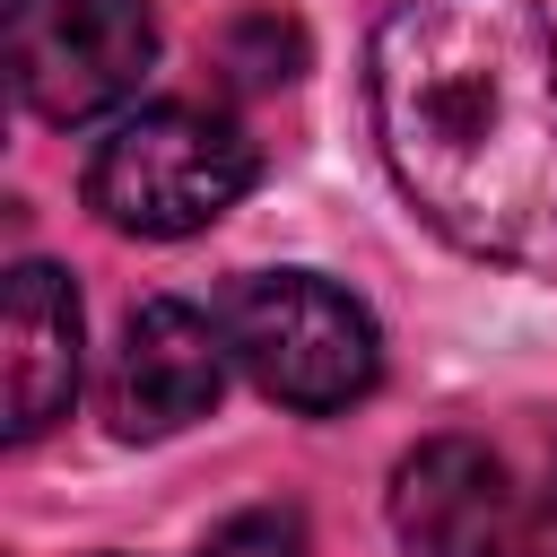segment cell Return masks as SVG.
<instances>
[{
  "label": "cell",
  "instance_id": "obj_4",
  "mask_svg": "<svg viewBox=\"0 0 557 557\" xmlns=\"http://www.w3.org/2000/svg\"><path fill=\"white\" fill-rule=\"evenodd\" d=\"M157 61L148 0H9V78L44 122H96Z\"/></svg>",
  "mask_w": 557,
  "mask_h": 557
},
{
  "label": "cell",
  "instance_id": "obj_3",
  "mask_svg": "<svg viewBox=\"0 0 557 557\" xmlns=\"http://www.w3.org/2000/svg\"><path fill=\"white\" fill-rule=\"evenodd\" d=\"M226 348L235 366L287 400V409H348L374 392L383 374V339L366 322V305L313 270H270V278H244L235 305H226Z\"/></svg>",
  "mask_w": 557,
  "mask_h": 557
},
{
  "label": "cell",
  "instance_id": "obj_1",
  "mask_svg": "<svg viewBox=\"0 0 557 557\" xmlns=\"http://www.w3.org/2000/svg\"><path fill=\"white\" fill-rule=\"evenodd\" d=\"M374 139L470 261H557V26L540 0H400L374 26Z\"/></svg>",
  "mask_w": 557,
  "mask_h": 557
},
{
  "label": "cell",
  "instance_id": "obj_2",
  "mask_svg": "<svg viewBox=\"0 0 557 557\" xmlns=\"http://www.w3.org/2000/svg\"><path fill=\"white\" fill-rule=\"evenodd\" d=\"M261 157L235 122L200 113V104H148L131 122H113V139L87 165V209L122 235H200L218 226L244 191H252Z\"/></svg>",
  "mask_w": 557,
  "mask_h": 557
},
{
  "label": "cell",
  "instance_id": "obj_5",
  "mask_svg": "<svg viewBox=\"0 0 557 557\" xmlns=\"http://www.w3.org/2000/svg\"><path fill=\"white\" fill-rule=\"evenodd\" d=\"M226 331L183 305V296H157L122 322V348H113V383H104V409L122 435H174L191 418L218 409V383H226Z\"/></svg>",
  "mask_w": 557,
  "mask_h": 557
},
{
  "label": "cell",
  "instance_id": "obj_6",
  "mask_svg": "<svg viewBox=\"0 0 557 557\" xmlns=\"http://www.w3.org/2000/svg\"><path fill=\"white\" fill-rule=\"evenodd\" d=\"M392 531L409 557H505L513 540V479L487 444L435 435L392 470Z\"/></svg>",
  "mask_w": 557,
  "mask_h": 557
},
{
  "label": "cell",
  "instance_id": "obj_9",
  "mask_svg": "<svg viewBox=\"0 0 557 557\" xmlns=\"http://www.w3.org/2000/svg\"><path fill=\"white\" fill-rule=\"evenodd\" d=\"M200 557H313V548H305V522L287 505H252V513L218 522Z\"/></svg>",
  "mask_w": 557,
  "mask_h": 557
},
{
  "label": "cell",
  "instance_id": "obj_8",
  "mask_svg": "<svg viewBox=\"0 0 557 557\" xmlns=\"http://www.w3.org/2000/svg\"><path fill=\"white\" fill-rule=\"evenodd\" d=\"M226 61H235L244 87H287L296 61H305V44H296V26H278V17H244V26L226 35Z\"/></svg>",
  "mask_w": 557,
  "mask_h": 557
},
{
  "label": "cell",
  "instance_id": "obj_7",
  "mask_svg": "<svg viewBox=\"0 0 557 557\" xmlns=\"http://www.w3.org/2000/svg\"><path fill=\"white\" fill-rule=\"evenodd\" d=\"M0 331H9V357H0L9 435H44L78 392V296H70V278L52 261H17Z\"/></svg>",
  "mask_w": 557,
  "mask_h": 557
}]
</instances>
